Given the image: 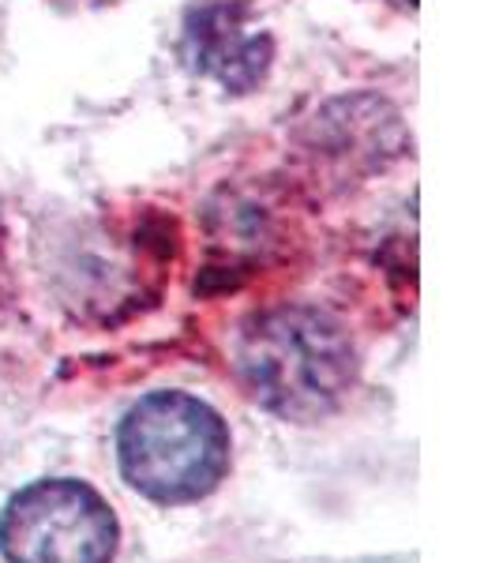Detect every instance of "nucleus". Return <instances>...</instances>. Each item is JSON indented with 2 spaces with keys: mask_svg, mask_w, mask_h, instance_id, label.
Here are the masks:
<instances>
[{
  "mask_svg": "<svg viewBox=\"0 0 499 563\" xmlns=\"http://www.w3.org/2000/svg\"><path fill=\"white\" fill-rule=\"evenodd\" d=\"M233 368L248 398L282 421H323L357 384V350L346 327L308 305L252 316L233 346Z\"/></svg>",
  "mask_w": 499,
  "mask_h": 563,
  "instance_id": "f257e3e1",
  "label": "nucleus"
},
{
  "mask_svg": "<svg viewBox=\"0 0 499 563\" xmlns=\"http://www.w3.org/2000/svg\"><path fill=\"white\" fill-rule=\"evenodd\" d=\"M233 440L222 413L185 390H154L117 429L121 477L162 507L199 504L230 474Z\"/></svg>",
  "mask_w": 499,
  "mask_h": 563,
  "instance_id": "f03ea898",
  "label": "nucleus"
},
{
  "mask_svg": "<svg viewBox=\"0 0 499 563\" xmlns=\"http://www.w3.org/2000/svg\"><path fill=\"white\" fill-rule=\"evenodd\" d=\"M121 522L98 488L76 477H42L0 511L8 563H113Z\"/></svg>",
  "mask_w": 499,
  "mask_h": 563,
  "instance_id": "7ed1b4c3",
  "label": "nucleus"
},
{
  "mask_svg": "<svg viewBox=\"0 0 499 563\" xmlns=\"http://www.w3.org/2000/svg\"><path fill=\"white\" fill-rule=\"evenodd\" d=\"M270 53H275V45L248 20V8L214 0V4H203L188 15V57L222 87H256L270 65Z\"/></svg>",
  "mask_w": 499,
  "mask_h": 563,
  "instance_id": "20e7f679",
  "label": "nucleus"
},
{
  "mask_svg": "<svg viewBox=\"0 0 499 563\" xmlns=\"http://www.w3.org/2000/svg\"><path fill=\"white\" fill-rule=\"evenodd\" d=\"M395 4H402V8H417V0H395Z\"/></svg>",
  "mask_w": 499,
  "mask_h": 563,
  "instance_id": "39448f33",
  "label": "nucleus"
}]
</instances>
